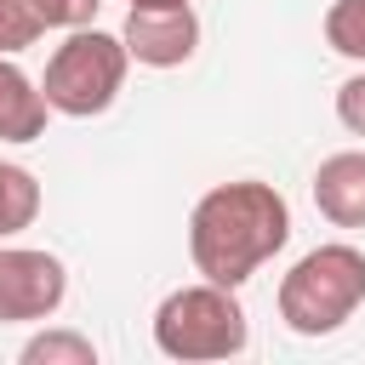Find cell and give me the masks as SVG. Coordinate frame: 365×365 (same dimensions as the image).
Instances as JSON below:
<instances>
[{
	"mask_svg": "<svg viewBox=\"0 0 365 365\" xmlns=\"http://www.w3.org/2000/svg\"><path fill=\"white\" fill-rule=\"evenodd\" d=\"M336 120H342L354 137H365V74H348V80L336 86Z\"/></svg>",
	"mask_w": 365,
	"mask_h": 365,
	"instance_id": "cell-14",
	"label": "cell"
},
{
	"mask_svg": "<svg viewBox=\"0 0 365 365\" xmlns=\"http://www.w3.org/2000/svg\"><path fill=\"white\" fill-rule=\"evenodd\" d=\"M120 40H125L131 63H143V68H182L200 51V17L188 0L182 6H131Z\"/></svg>",
	"mask_w": 365,
	"mask_h": 365,
	"instance_id": "cell-6",
	"label": "cell"
},
{
	"mask_svg": "<svg viewBox=\"0 0 365 365\" xmlns=\"http://www.w3.org/2000/svg\"><path fill=\"white\" fill-rule=\"evenodd\" d=\"M131 6H182V0H131Z\"/></svg>",
	"mask_w": 365,
	"mask_h": 365,
	"instance_id": "cell-15",
	"label": "cell"
},
{
	"mask_svg": "<svg viewBox=\"0 0 365 365\" xmlns=\"http://www.w3.org/2000/svg\"><path fill=\"white\" fill-rule=\"evenodd\" d=\"M314 205L336 228H365V148H342L314 171Z\"/></svg>",
	"mask_w": 365,
	"mask_h": 365,
	"instance_id": "cell-7",
	"label": "cell"
},
{
	"mask_svg": "<svg viewBox=\"0 0 365 365\" xmlns=\"http://www.w3.org/2000/svg\"><path fill=\"white\" fill-rule=\"evenodd\" d=\"M325 46L365 63V0H331L325 11Z\"/></svg>",
	"mask_w": 365,
	"mask_h": 365,
	"instance_id": "cell-11",
	"label": "cell"
},
{
	"mask_svg": "<svg viewBox=\"0 0 365 365\" xmlns=\"http://www.w3.org/2000/svg\"><path fill=\"white\" fill-rule=\"evenodd\" d=\"M285 240H291V205L274 182L257 177L217 182L188 211V257L200 279L228 291H240L274 251H285Z\"/></svg>",
	"mask_w": 365,
	"mask_h": 365,
	"instance_id": "cell-1",
	"label": "cell"
},
{
	"mask_svg": "<svg viewBox=\"0 0 365 365\" xmlns=\"http://www.w3.org/2000/svg\"><path fill=\"white\" fill-rule=\"evenodd\" d=\"M68 297V268L34 245H0V325L51 319Z\"/></svg>",
	"mask_w": 365,
	"mask_h": 365,
	"instance_id": "cell-5",
	"label": "cell"
},
{
	"mask_svg": "<svg viewBox=\"0 0 365 365\" xmlns=\"http://www.w3.org/2000/svg\"><path fill=\"white\" fill-rule=\"evenodd\" d=\"M359 302H365V251L348 245V240L314 245L279 279V319L297 336H331V331H342L359 314Z\"/></svg>",
	"mask_w": 365,
	"mask_h": 365,
	"instance_id": "cell-2",
	"label": "cell"
},
{
	"mask_svg": "<svg viewBox=\"0 0 365 365\" xmlns=\"http://www.w3.org/2000/svg\"><path fill=\"white\" fill-rule=\"evenodd\" d=\"M251 342V325H245V308L228 285H177L160 308H154V348L165 359H234L245 354Z\"/></svg>",
	"mask_w": 365,
	"mask_h": 365,
	"instance_id": "cell-3",
	"label": "cell"
},
{
	"mask_svg": "<svg viewBox=\"0 0 365 365\" xmlns=\"http://www.w3.org/2000/svg\"><path fill=\"white\" fill-rule=\"evenodd\" d=\"M97 6L103 0H34V11H40L46 29H86L97 17Z\"/></svg>",
	"mask_w": 365,
	"mask_h": 365,
	"instance_id": "cell-13",
	"label": "cell"
},
{
	"mask_svg": "<svg viewBox=\"0 0 365 365\" xmlns=\"http://www.w3.org/2000/svg\"><path fill=\"white\" fill-rule=\"evenodd\" d=\"M125 68H131L125 40L86 23V29H68V40L51 51V63L40 74V97H46L51 114L91 120V114L114 108L120 86H125Z\"/></svg>",
	"mask_w": 365,
	"mask_h": 365,
	"instance_id": "cell-4",
	"label": "cell"
},
{
	"mask_svg": "<svg viewBox=\"0 0 365 365\" xmlns=\"http://www.w3.org/2000/svg\"><path fill=\"white\" fill-rule=\"evenodd\" d=\"M40 34H46V23H40L34 0H0V57H17Z\"/></svg>",
	"mask_w": 365,
	"mask_h": 365,
	"instance_id": "cell-12",
	"label": "cell"
},
{
	"mask_svg": "<svg viewBox=\"0 0 365 365\" xmlns=\"http://www.w3.org/2000/svg\"><path fill=\"white\" fill-rule=\"evenodd\" d=\"M34 217H40V182H34V171L0 160V240L34 228Z\"/></svg>",
	"mask_w": 365,
	"mask_h": 365,
	"instance_id": "cell-9",
	"label": "cell"
},
{
	"mask_svg": "<svg viewBox=\"0 0 365 365\" xmlns=\"http://www.w3.org/2000/svg\"><path fill=\"white\" fill-rule=\"evenodd\" d=\"M23 365H97V348L80 331H40L23 342Z\"/></svg>",
	"mask_w": 365,
	"mask_h": 365,
	"instance_id": "cell-10",
	"label": "cell"
},
{
	"mask_svg": "<svg viewBox=\"0 0 365 365\" xmlns=\"http://www.w3.org/2000/svg\"><path fill=\"white\" fill-rule=\"evenodd\" d=\"M46 97L40 80H29L11 57H0V143H34L46 137Z\"/></svg>",
	"mask_w": 365,
	"mask_h": 365,
	"instance_id": "cell-8",
	"label": "cell"
}]
</instances>
